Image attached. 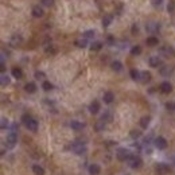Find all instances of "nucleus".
<instances>
[{"instance_id":"4c0bfd02","label":"nucleus","mask_w":175,"mask_h":175,"mask_svg":"<svg viewBox=\"0 0 175 175\" xmlns=\"http://www.w3.org/2000/svg\"><path fill=\"white\" fill-rule=\"evenodd\" d=\"M174 8H175V3H174V1H170L168 6H167V11H168V12H172Z\"/></svg>"},{"instance_id":"5701e85b","label":"nucleus","mask_w":175,"mask_h":175,"mask_svg":"<svg viewBox=\"0 0 175 175\" xmlns=\"http://www.w3.org/2000/svg\"><path fill=\"white\" fill-rule=\"evenodd\" d=\"M146 42H147L148 46H156L159 41H158L156 36H150V38H147V41H146Z\"/></svg>"},{"instance_id":"f8f14e48","label":"nucleus","mask_w":175,"mask_h":175,"mask_svg":"<svg viewBox=\"0 0 175 175\" xmlns=\"http://www.w3.org/2000/svg\"><path fill=\"white\" fill-rule=\"evenodd\" d=\"M104 102H106V104H111V102L115 100V96H113L112 92H106V93H104Z\"/></svg>"},{"instance_id":"ea45409f","label":"nucleus","mask_w":175,"mask_h":175,"mask_svg":"<svg viewBox=\"0 0 175 175\" xmlns=\"http://www.w3.org/2000/svg\"><path fill=\"white\" fill-rule=\"evenodd\" d=\"M43 77H45V74H43L42 71H36V73H35V78L41 80V78H43Z\"/></svg>"},{"instance_id":"f704fd0d","label":"nucleus","mask_w":175,"mask_h":175,"mask_svg":"<svg viewBox=\"0 0 175 175\" xmlns=\"http://www.w3.org/2000/svg\"><path fill=\"white\" fill-rule=\"evenodd\" d=\"M0 127H1V130H6V128L8 127V120L3 117V119H1V124H0Z\"/></svg>"},{"instance_id":"bb28decb","label":"nucleus","mask_w":175,"mask_h":175,"mask_svg":"<svg viewBox=\"0 0 175 175\" xmlns=\"http://www.w3.org/2000/svg\"><path fill=\"white\" fill-rule=\"evenodd\" d=\"M76 45L78 46V47H82V49H84V47H86V45H88V42H86V39H78V41H76Z\"/></svg>"},{"instance_id":"4468645a","label":"nucleus","mask_w":175,"mask_h":175,"mask_svg":"<svg viewBox=\"0 0 175 175\" xmlns=\"http://www.w3.org/2000/svg\"><path fill=\"white\" fill-rule=\"evenodd\" d=\"M24 90L27 92V93H34V92L36 90V85H35L34 82H27L24 86Z\"/></svg>"},{"instance_id":"6e6552de","label":"nucleus","mask_w":175,"mask_h":175,"mask_svg":"<svg viewBox=\"0 0 175 175\" xmlns=\"http://www.w3.org/2000/svg\"><path fill=\"white\" fill-rule=\"evenodd\" d=\"M70 127H71V130H74V131H80L85 127V124L84 123H81V121H77V120H71Z\"/></svg>"},{"instance_id":"dca6fc26","label":"nucleus","mask_w":175,"mask_h":175,"mask_svg":"<svg viewBox=\"0 0 175 175\" xmlns=\"http://www.w3.org/2000/svg\"><path fill=\"white\" fill-rule=\"evenodd\" d=\"M148 62H150V66L158 67L159 65H160V58H158V57H151Z\"/></svg>"},{"instance_id":"0eeeda50","label":"nucleus","mask_w":175,"mask_h":175,"mask_svg":"<svg viewBox=\"0 0 175 175\" xmlns=\"http://www.w3.org/2000/svg\"><path fill=\"white\" fill-rule=\"evenodd\" d=\"M155 168H156L158 174H167V172L170 171V167H168V164H166V163H158V164L155 166Z\"/></svg>"},{"instance_id":"4be33fe9","label":"nucleus","mask_w":175,"mask_h":175,"mask_svg":"<svg viewBox=\"0 0 175 175\" xmlns=\"http://www.w3.org/2000/svg\"><path fill=\"white\" fill-rule=\"evenodd\" d=\"M101 47H102V43L101 42H93V43H92V46H90L92 51H100V50H101Z\"/></svg>"},{"instance_id":"c9c22d12","label":"nucleus","mask_w":175,"mask_h":175,"mask_svg":"<svg viewBox=\"0 0 175 175\" xmlns=\"http://www.w3.org/2000/svg\"><path fill=\"white\" fill-rule=\"evenodd\" d=\"M166 108H167L168 111H175V102H167V104H166Z\"/></svg>"},{"instance_id":"c756f323","label":"nucleus","mask_w":175,"mask_h":175,"mask_svg":"<svg viewBox=\"0 0 175 175\" xmlns=\"http://www.w3.org/2000/svg\"><path fill=\"white\" fill-rule=\"evenodd\" d=\"M147 30L148 31H158V30H159V24H156V23H151V24L147 26Z\"/></svg>"},{"instance_id":"f257e3e1","label":"nucleus","mask_w":175,"mask_h":175,"mask_svg":"<svg viewBox=\"0 0 175 175\" xmlns=\"http://www.w3.org/2000/svg\"><path fill=\"white\" fill-rule=\"evenodd\" d=\"M22 120H23V123H24L26 127H27L30 131H34L35 132V131L38 130V121H36L35 119H32V117H30V116L24 115Z\"/></svg>"},{"instance_id":"9d476101","label":"nucleus","mask_w":175,"mask_h":175,"mask_svg":"<svg viewBox=\"0 0 175 175\" xmlns=\"http://www.w3.org/2000/svg\"><path fill=\"white\" fill-rule=\"evenodd\" d=\"M98 111H100V104H98V101H93L89 105V112L90 113L96 115V113H98Z\"/></svg>"},{"instance_id":"f3484780","label":"nucleus","mask_w":175,"mask_h":175,"mask_svg":"<svg viewBox=\"0 0 175 175\" xmlns=\"http://www.w3.org/2000/svg\"><path fill=\"white\" fill-rule=\"evenodd\" d=\"M112 20H113L112 15H105V16L102 18V26H104V27H108V26L112 23Z\"/></svg>"},{"instance_id":"a19ab883","label":"nucleus","mask_w":175,"mask_h":175,"mask_svg":"<svg viewBox=\"0 0 175 175\" xmlns=\"http://www.w3.org/2000/svg\"><path fill=\"white\" fill-rule=\"evenodd\" d=\"M104 125H105V124H104V123H101V121L97 123V125H96V130H97V131L102 130V128H104Z\"/></svg>"},{"instance_id":"473e14b6","label":"nucleus","mask_w":175,"mask_h":175,"mask_svg":"<svg viewBox=\"0 0 175 175\" xmlns=\"http://www.w3.org/2000/svg\"><path fill=\"white\" fill-rule=\"evenodd\" d=\"M160 73H162V76H168V74H171V69L170 67H163V69L160 70Z\"/></svg>"},{"instance_id":"aec40b11","label":"nucleus","mask_w":175,"mask_h":175,"mask_svg":"<svg viewBox=\"0 0 175 175\" xmlns=\"http://www.w3.org/2000/svg\"><path fill=\"white\" fill-rule=\"evenodd\" d=\"M20 43H22V36L20 35H14L12 39H11V45L16 46V45H20Z\"/></svg>"},{"instance_id":"b1692460","label":"nucleus","mask_w":175,"mask_h":175,"mask_svg":"<svg viewBox=\"0 0 175 175\" xmlns=\"http://www.w3.org/2000/svg\"><path fill=\"white\" fill-rule=\"evenodd\" d=\"M130 74H131V78H132V80L137 81V80H140V74H141V73H139L136 69H132Z\"/></svg>"},{"instance_id":"f03ea898","label":"nucleus","mask_w":175,"mask_h":175,"mask_svg":"<svg viewBox=\"0 0 175 175\" xmlns=\"http://www.w3.org/2000/svg\"><path fill=\"white\" fill-rule=\"evenodd\" d=\"M131 158H132V154H131L130 150H127V148H120L117 151V159L120 162H124V160H130Z\"/></svg>"},{"instance_id":"e433bc0d","label":"nucleus","mask_w":175,"mask_h":175,"mask_svg":"<svg viewBox=\"0 0 175 175\" xmlns=\"http://www.w3.org/2000/svg\"><path fill=\"white\" fill-rule=\"evenodd\" d=\"M42 4L46 6V7H50V6L54 4V0H42Z\"/></svg>"},{"instance_id":"1a4fd4ad","label":"nucleus","mask_w":175,"mask_h":175,"mask_svg":"<svg viewBox=\"0 0 175 175\" xmlns=\"http://www.w3.org/2000/svg\"><path fill=\"white\" fill-rule=\"evenodd\" d=\"M160 90H162V93L168 94V93L172 90L171 84H170V82H162V84H160Z\"/></svg>"},{"instance_id":"423d86ee","label":"nucleus","mask_w":175,"mask_h":175,"mask_svg":"<svg viewBox=\"0 0 175 175\" xmlns=\"http://www.w3.org/2000/svg\"><path fill=\"white\" fill-rule=\"evenodd\" d=\"M155 147H156L158 150H164V148L167 147V140L162 136H158L156 139H155Z\"/></svg>"},{"instance_id":"9b49d317","label":"nucleus","mask_w":175,"mask_h":175,"mask_svg":"<svg viewBox=\"0 0 175 175\" xmlns=\"http://www.w3.org/2000/svg\"><path fill=\"white\" fill-rule=\"evenodd\" d=\"M12 76H14L16 80H20L22 77H23V71H22L20 67H12Z\"/></svg>"},{"instance_id":"ddd939ff","label":"nucleus","mask_w":175,"mask_h":175,"mask_svg":"<svg viewBox=\"0 0 175 175\" xmlns=\"http://www.w3.org/2000/svg\"><path fill=\"white\" fill-rule=\"evenodd\" d=\"M32 15H34L35 18H42L43 16V10L39 6H35L34 8H32Z\"/></svg>"},{"instance_id":"2f4dec72","label":"nucleus","mask_w":175,"mask_h":175,"mask_svg":"<svg viewBox=\"0 0 175 175\" xmlns=\"http://www.w3.org/2000/svg\"><path fill=\"white\" fill-rule=\"evenodd\" d=\"M93 36H94V31H93V30H89V31L84 32V38L85 39H90V38H93Z\"/></svg>"},{"instance_id":"cd10ccee","label":"nucleus","mask_w":175,"mask_h":175,"mask_svg":"<svg viewBox=\"0 0 175 175\" xmlns=\"http://www.w3.org/2000/svg\"><path fill=\"white\" fill-rule=\"evenodd\" d=\"M42 88L45 89L46 92H49V90H51V89H52V84H51V82H49V81H45V82L42 84Z\"/></svg>"},{"instance_id":"79ce46f5","label":"nucleus","mask_w":175,"mask_h":175,"mask_svg":"<svg viewBox=\"0 0 175 175\" xmlns=\"http://www.w3.org/2000/svg\"><path fill=\"white\" fill-rule=\"evenodd\" d=\"M132 32L135 34V32H137V26H133V28H132Z\"/></svg>"},{"instance_id":"a211bd4d","label":"nucleus","mask_w":175,"mask_h":175,"mask_svg":"<svg viewBox=\"0 0 175 175\" xmlns=\"http://www.w3.org/2000/svg\"><path fill=\"white\" fill-rule=\"evenodd\" d=\"M32 171H34L35 175H43V174H45V170H43L39 164H34V166H32Z\"/></svg>"},{"instance_id":"393cba45","label":"nucleus","mask_w":175,"mask_h":175,"mask_svg":"<svg viewBox=\"0 0 175 175\" xmlns=\"http://www.w3.org/2000/svg\"><path fill=\"white\" fill-rule=\"evenodd\" d=\"M112 69L115 70V71H120V70L123 69L121 62H119V61H115V62H112Z\"/></svg>"},{"instance_id":"20e7f679","label":"nucleus","mask_w":175,"mask_h":175,"mask_svg":"<svg viewBox=\"0 0 175 175\" xmlns=\"http://www.w3.org/2000/svg\"><path fill=\"white\" fill-rule=\"evenodd\" d=\"M143 166V162H141V159H140L139 156H132L130 159V167L133 168V170H137V168H140Z\"/></svg>"},{"instance_id":"72a5a7b5","label":"nucleus","mask_w":175,"mask_h":175,"mask_svg":"<svg viewBox=\"0 0 175 175\" xmlns=\"http://www.w3.org/2000/svg\"><path fill=\"white\" fill-rule=\"evenodd\" d=\"M140 135H141V133H140V131H131V137H132V139H137V137H140Z\"/></svg>"},{"instance_id":"7ed1b4c3","label":"nucleus","mask_w":175,"mask_h":175,"mask_svg":"<svg viewBox=\"0 0 175 175\" xmlns=\"http://www.w3.org/2000/svg\"><path fill=\"white\" fill-rule=\"evenodd\" d=\"M16 141H18V135H16V132H12V131H11V132L8 133L7 139H6V146H7L8 148H14L15 144H16Z\"/></svg>"},{"instance_id":"412c9836","label":"nucleus","mask_w":175,"mask_h":175,"mask_svg":"<svg viewBox=\"0 0 175 175\" xmlns=\"http://www.w3.org/2000/svg\"><path fill=\"white\" fill-rule=\"evenodd\" d=\"M140 80L143 81V82H148V81L151 80V74L148 73V71H141V74H140Z\"/></svg>"},{"instance_id":"39448f33","label":"nucleus","mask_w":175,"mask_h":175,"mask_svg":"<svg viewBox=\"0 0 175 175\" xmlns=\"http://www.w3.org/2000/svg\"><path fill=\"white\" fill-rule=\"evenodd\" d=\"M71 150H73L76 154H82L85 151V143H82V141H74V143L71 144Z\"/></svg>"},{"instance_id":"58836bf2","label":"nucleus","mask_w":175,"mask_h":175,"mask_svg":"<svg viewBox=\"0 0 175 175\" xmlns=\"http://www.w3.org/2000/svg\"><path fill=\"white\" fill-rule=\"evenodd\" d=\"M163 4V0H152V6L154 7H160Z\"/></svg>"},{"instance_id":"7c9ffc66","label":"nucleus","mask_w":175,"mask_h":175,"mask_svg":"<svg viewBox=\"0 0 175 175\" xmlns=\"http://www.w3.org/2000/svg\"><path fill=\"white\" fill-rule=\"evenodd\" d=\"M0 82H1V86H6V85L10 84V78L7 77V76H1V78H0Z\"/></svg>"},{"instance_id":"6ab92c4d","label":"nucleus","mask_w":175,"mask_h":175,"mask_svg":"<svg viewBox=\"0 0 175 175\" xmlns=\"http://www.w3.org/2000/svg\"><path fill=\"white\" fill-rule=\"evenodd\" d=\"M150 117H148V116H144V117H141V119H140V127H141V128H147L148 127V124H150Z\"/></svg>"},{"instance_id":"2eb2a0df","label":"nucleus","mask_w":175,"mask_h":175,"mask_svg":"<svg viewBox=\"0 0 175 175\" xmlns=\"http://www.w3.org/2000/svg\"><path fill=\"white\" fill-rule=\"evenodd\" d=\"M100 170H101V168H100V166L98 164H90L89 166V174L90 175H97L98 172H100Z\"/></svg>"},{"instance_id":"c85d7f7f","label":"nucleus","mask_w":175,"mask_h":175,"mask_svg":"<svg viewBox=\"0 0 175 175\" xmlns=\"http://www.w3.org/2000/svg\"><path fill=\"white\" fill-rule=\"evenodd\" d=\"M162 52H163L164 55H174V51H172L171 47H163V49H162Z\"/></svg>"},{"instance_id":"a878e982","label":"nucleus","mask_w":175,"mask_h":175,"mask_svg":"<svg viewBox=\"0 0 175 175\" xmlns=\"http://www.w3.org/2000/svg\"><path fill=\"white\" fill-rule=\"evenodd\" d=\"M140 52H141V47L140 46H133L132 49H131V54L132 55H139Z\"/></svg>"}]
</instances>
